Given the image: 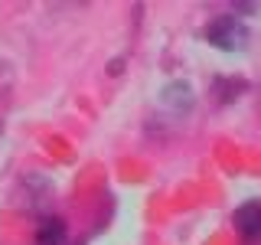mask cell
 I'll list each match as a JSON object with an SVG mask.
<instances>
[{
	"instance_id": "3",
	"label": "cell",
	"mask_w": 261,
	"mask_h": 245,
	"mask_svg": "<svg viewBox=\"0 0 261 245\" xmlns=\"http://www.w3.org/2000/svg\"><path fill=\"white\" fill-rule=\"evenodd\" d=\"M65 242V223L56 216H46L36 229V245H62Z\"/></svg>"
},
{
	"instance_id": "4",
	"label": "cell",
	"mask_w": 261,
	"mask_h": 245,
	"mask_svg": "<svg viewBox=\"0 0 261 245\" xmlns=\"http://www.w3.org/2000/svg\"><path fill=\"white\" fill-rule=\"evenodd\" d=\"M163 102L173 105V108H179V111H186V108L193 105L190 85H186V82H173V85H167V92H163Z\"/></svg>"
},
{
	"instance_id": "2",
	"label": "cell",
	"mask_w": 261,
	"mask_h": 245,
	"mask_svg": "<svg viewBox=\"0 0 261 245\" xmlns=\"http://www.w3.org/2000/svg\"><path fill=\"white\" fill-rule=\"evenodd\" d=\"M235 229L245 239H258L261 235V203H245L235 209Z\"/></svg>"
},
{
	"instance_id": "1",
	"label": "cell",
	"mask_w": 261,
	"mask_h": 245,
	"mask_svg": "<svg viewBox=\"0 0 261 245\" xmlns=\"http://www.w3.org/2000/svg\"><path fill=\"white\" fill-rule=\"evenodd\" d=\"M206 39L216 49H225V53H235V49L245 46V27L235 16H219L206 27Z\"/></svg>"
},
{
	"instance_id": "5",
	"label": "cell",
	"mask_w": 261,
	"mask_h": 245,
	"mask_svg": "<svg viewBox=\"0 0 261 245\" xmlns=\"http://www.w3.org/2000/svg\"><path fill=\"white\" fill-rule=\"evenodd\" d=\"M0 131H4V128H0Z\"/></svg>"
}]
</instances>
